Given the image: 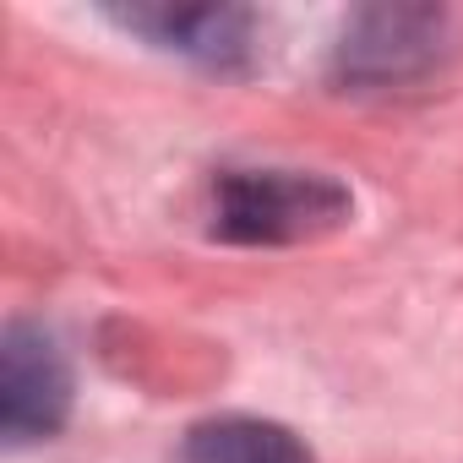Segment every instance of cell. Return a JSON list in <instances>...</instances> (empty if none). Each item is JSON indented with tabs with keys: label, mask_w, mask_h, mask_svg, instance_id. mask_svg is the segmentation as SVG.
I'll list each match as a JSON object with an SVG mask.
<instances>
[{
	"label": "cell",
	"mask_w": 463,
	"mask_h": 463,
	"mask_svg": "<svg viewBox=\"0 0 463 463\" xmlns=\"http://www.w3.org/2000/svg\"><path fill=\"white\" fill-rule=\"evenodd\" d=\"M71 409V371L50 333L12 327L0 344V425L12 441L55 436Z\"/></svg>",
	"instance_id": "2"
},
{
	"label": "cell",
	"mask_w": 463,
	"mask_h": 463,
	"mask_svg": "<svg viewBox=\"0 0 463 463\" xmlns=\"http://www.w3.org/2000/svg\"><path fill=\"white\" fill-rule=\"evenodd\" d=\"M349 213V196L322 175H229L218 185V235L229 241H300L333 229Z\"/></svg>",
	"instance_id": "1"
},
{
	"label": "cell",
	"mask_w": 463,
	"mask_h": 463,
	"mask_svg": "<svg viewBox=\"0 0 463 463\" xmlns=\"http://www.w3.org/2000/svg\"><path fill=\"white\" fill-rule=\"evenodd\" d=\"M191 463H311V452L273 420H207L185 441Z\"/></svg>",
	"instance_id": "3"
},
{
	"label": "cell",
	"mask_w": 463,
	"mask_h": 463,
	"mask_svg": "<svg viewBox=\"0 0 463 463\" xmlns=\"http://www.w3.org/2000/svg\"><path fill=\"white\" fill-rule=\"evenodd\" d=\"M131 23L158 33V39H169L175 50L207 55V61L241 50V17L235 12H137Z\"/></svg>",
	"instance_id": "4"
}]
</instances>
